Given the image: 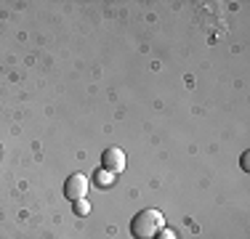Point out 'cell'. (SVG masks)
Returning a JSON list of instances; mask_svg holds the SVG:
<instances>
[{
  "instance_id": "3957f363",
  "label": "cell",
  "mask_w": 250,
  "mask_h": 239,
  "mask_svg": "<svg viewBox=\"0 0 250 239\" xmlns=\"http://www.w3.org/2000/svg\"><path fill=\"white\" fill-rule=\"evenodd\" d=\"M101 165H104V170H109V173H123L125 170V152L123 149H117V146H109V149H104V154H101Z\"/></svg>"
},
{
  "instance_id": "6da1fadb",
  "label": "cell",
  "mask_w": 250,
  "mask_h": 239,
  "mask_svg": "<svg viewBox=\"0 0 250 239\" xmlns=\"http://www.w3.org/2000/svg\"><path fill=\"white\" fill-rule=\"evenodd\" d=\"M160 229H165V218L160 210H141L130 220V234L133 239H154Z\"/></svg>"
},
{
  "instance_id": "5b68a950",
  "label": "cell",
  "mask_w": 250,
  "mask_h": 239,
  "mask_svg": "<svg viewBox=\"0 0 250 239\" xmlns=\"http://www.w3.org/2000/svg\"><path fill=\"white\" fill-rule=\"evenodd\" d=\"M91 213V202L88 199H77L75 202V215H88Z\"/></svg>"
},
{
  "instance_id": "52a82bcc",
  "label": "cell",
  "mask_w": 250,
  "mask_h": 239,
  "mask_svg": "<svg viewBox=\"0 0 250 239\" xmlns=\"http://www.w3.org/2000/svg\"><path fill=\"white\" fill-rule=\"evenodd\" d=\"M248 154H250V152H245V157H242V167H245V170L250 167V157H248Z\"/></svg>"
},
{
  "instance_id": "8992f818",
  "label": "cell",
  "mask_w": 250,
  "mask_h": 239,
  "mask_svg": "<svg viewBox=\"0 0 250 239\" xmlns=\"http://www.w3.org/2000/svg\"><path fill=\"white\" fill-rule=\"evenodd\" d=\"M154 239H178L173 229H160L157 234H154Z\"/></svg>"
},
{
  "instance_id": "277c9868",
  "label": "cell",
  "mask_w": 250,
  "mask_h": 239,
  "mask_svg": "<svg viewBox=\"0 0 250 239\" xmlns=\"http://www.w3.org/2000/svg\"><path fill=\"white\" fill-rule=\"evenodd\" d=\"M115 173H109V170H104V167H101L99 173H93V183H96V186H101V189H106V186H112V183H115Z\"/></svg>"
},
{
  "instance_id": "7a4b0ae2",
  "label": "cell",
  "mask_w": 250,
  "mask_h": 239,
  "mask_svg": "<svg viewBox=\"0 0 250 239\" xmlns=\"http://www.w3.org/2000/svg\"><path fill=\"white\" fill-rule=\"evenodd\" d=\"M64 197L67 199H85L88 197V178L83 176V173H75V176H69L67 178V183H64Z\"/></svg>"
}]
</instances>
